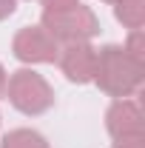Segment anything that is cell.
<instances>
[{
	"label": "cell",
	"instance_id": "obj_1",
	"mask_svg": "<svg viewBox=\"0 0 145 148\" xmlns=\"http://www.w3.org/2000/svg\"><path fill=\"white\" fill-rule=\"evenodd\" d=\"M12 100H14V106L23 108V111H43L51 103L46 83H43L37 74H31V71H17L14 83H12Z\"/></svg>",
	"mask_w": 145,
	"mask_h": 148
},
{
	"label": "cell",
	"instance_id": "obj_2",
	"mask_svg": "<svg viewBox=\"0 0 145 148\" xmlns=\"http://www.w3.org/2000/svg\"><path fill=\"white\" fill-rule=\"evenodd\" d=\"M17 54L23 60H54L57 51L37 29H29L17 37Z\"/></svg>",
	"mask_w": 145,
	"mask_h": 148
},
{
	"label": "cell",
	"instance_id": "obj_3",
	"mask_svg": "<svg viewBox=\"0 0 145 148\" xmlns=\"http://www.w3.org/2000/svg\"><path fill=\"white\" fill-rule=\"evenodd\" d=\"M91 49H68V57H66V71L71 80H88L91 77V63H94V57L88 54Z\"/></svg>",
	"mask_w": 145,
	"mask_h": 148
},
{
	"label": "cell",
	"instance_id": "obj_4",
	"mask_svg": "<svg viewBox=\"0 0 145 148\" xmlns=\"http://www.w3.org/2000/svg\"><path fill=\"white\" fill-rule=\"evenodd\" d=\"M12 12H14V0H0V17H6Z\"/></svg>",
	"mask_w": 145,
	"mask_h": 148
},
{
	"label": "cell",
	"instance_id": "obj_5",
	"mask_svg": "<svg viewBox=\"0 0 145 148\" xmlns=\"http://www.w3.org/2000/svg\"><path fill=\"white\" fill-rule=\"evenodd\" d=\"M46 3H49L51 9H57V12H63V9H68V3H71V0H46Z\"/></svg>",
	"mask_w": 145,
	"mask_h": 148
},
{
	"label": "cell",
	"instance_id": "obj_6",
	"mask_svg": "<svg viewBox=\"0 0 145 148\" xmlns=\"http://www.w3.org/2000/svg\"><path fill=\"white\" fill-rule=\"evenodd\" d=\"M0 88H3V71H0Z\"/></svg>",
	"mask_w": 145,
	"mask_h": 148
}]
</instances>
